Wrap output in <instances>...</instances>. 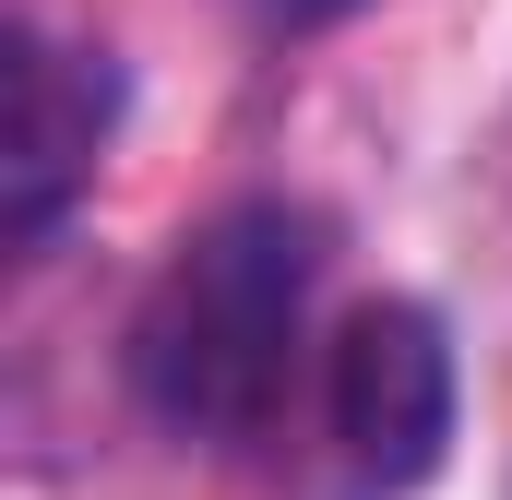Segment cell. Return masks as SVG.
Masks as SVG:
<instances>
[{
  "instance_id": "6da1fadb",
  "label": "cell",
  "mask_w": 512,
  "mask_h": 500,
  "mask_svg": "<svg viewBox=\"0 0 512 500\" xmlns=\"http://www.w3.org/2000/svg\"><path fill=\"white\" fill-rule=\"evenodd\" d=\"M310 215L298 203H227L167 250V274L131 310V393L179 441H251L286 405L298 310H310Z\"/></svg>"
},
{
  "instance_id": "7a4b0ae2",
  "label": "cell",
  "mask_w": 512,
  "mask_h": 500,
  "mask_svg": "<svg viewBox=\"0 0 512 500\" xmlns=\"http://www.w3.org/2000/svg\"><path fill=\"white\" fill-rule=\"evenodd\" d=\"M322 405H334V453L370 500H405L441 477L453 453V334L417 298H370L346 310L334 358H322Z\"/></svg>"
},
{
  "instance_id": "3957f363",
  "label": "cell",
  "mask_w": 512,
  "mask_h": 500,
  "mask_svg": "<svg viewBox=\"0 0 512 500\" xmlns=\"http://www.w3.org/2000/svg\"><path fill=\"white\" fill-rule=\"evenodd\" d=\"M120 131V72L96 48H60V36H12V143H0V227L12 250H36L84 191H96V155Z\"/></svg>"
},
{
  "instance_id": "277c9868",
  "label": "cell",
  "mask_w": 512,
  "mask_h": 500,
  "mask_svg": "<svg viewBox=\"0 0 512 500\" xmlns=\"http://www.w3.org/2000/svg\"><path fill=\"white\" fill-rule=\"evenodd\" d=\"M274 12H298V24H322V12H346V0H274Z\"/></svg>"
}]
</instances>
